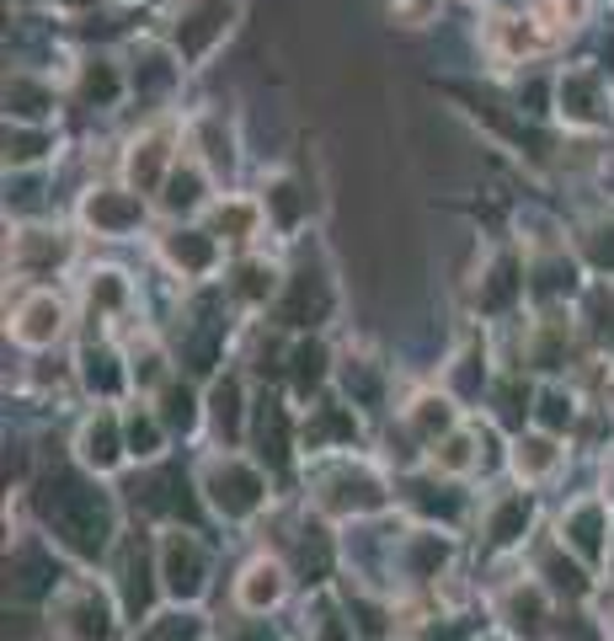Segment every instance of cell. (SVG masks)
<instances>
[{
  "mask_svg": "<svg viewBox=\"0 0 614 641\" xmlns=\"http://www.w3.org/2000/svg\"><path fill=\"white\" fill-rule=\"evenodd\" d=\"M128 300V289H123V278L118 273H102L92 283V306H102V310H113V306H123Z\"/></svg>",
  "mask_w": 614,
  "mask_h": 641,
  "instance_id": "83f0119b",
  "label": "cell"
},
{
  "mask_svg": "<svg viewBox=\"0 0 614 641\" xmlns=\"http://www.w3.org/2000/svg\"><path fill=\"white\" fill-rule=\"evenodd\" d=\"M523 524H529V497H508V503H497V514H491V540H497V546L519 540Z\"/></svg>",
  "mask_w": 614,
  "mask_h": 641,
  "instance_id": "5bb4252c",
  "label": "cell"
},
{
  "mask_svg": "<svg viewBox=\"0 0 614 641\" xmlns=\"http://www.w3.org/2000/svg\"><path fill=\"white\" fill-rule=\"evenodd\" d=\"M160 423H183V427H192L198 423V412H192V391H187V385H171V391H166V412H160Z\"/></svg>",
  "mask_w": 614,
  "mask_h": 641,
  "instance_id": "d4e9b609",
  "label": "cell"
},
{
  "mask_svg": "<svg viewBox=\"0 0 614 641\" xmlns=\"http://www.w3.org/2000/svg\"><path fill=\"white\" fill-rule=\"evenodd\" d=\"M545 423H572V401L566 396H545Z\"/></svg>",
  "mask_w": 614,
  "mask_h": 641,
  "instance_id": "f546056e",
  "label": "cell"
},
{
  "mask_svg": "<svg viewBox=\"0 0 614 641\" xmlns=\"http://www.w3.org/2000/svg\"><path fill=\"white\" fill-rule=\"evenodd\" d=\"M215 423L219 433H241V391H236V380H219L215 385Z\"/></svg>",
  "mask_w": 614,
  "mask_h": 641,
  "instance_id": "e0dca14e",
  "label": "cell"
},
{
  "mask_svg": "<svg viewBox=\"0 0 614 641\" xmlns=\"http://www.w3.org/2000/svg\"><path fill=\"white\" fill-rule=\"evenodd\" d=\"M60 6H92V0H60Z\"/></svg>",
  "mask_w": 614,
  "mask_h": 641,
  "instance_id": "4dcf8cb0",
  "label": "cell"
},
{
  "mask_svg": "<svg viewBox=\"0 0 614 641\" xmlns=\"http://www.w3.org/2000/svg\"><path fill=\"white\" fill-rule=\"evenodd\" d=\"M160 166H166V139H160V134H145V139L134 145V155H128V177L139 187H155L160 183Z\"/></svg>",
  "mask_w": 614,
  "mask_h": 641,
  "instance_id": "4fadbf2b",
  "label": "cell"
},
{
  "mask_svg": "<svg viewBox=\"0 0 614 641\" xmlns=\"http://www.w3.org/2000/svg\"><path fill=\"white\" fill-rule=\"evenodd\" d=\"M118 449H123V444H118V423H113L107 412L92 417L86 433H81V459H86L92 471H113V465H118Z\"/></svg>",
  "mask_w": 614,
  "mask_h": 641,
  "instance_id": "9c48e42d",
  "label": "cell"
},
{
  "mask_svg": "<svg viewBox=\"0 0 614 641\" xmlns=\"http://www.w3.org/2000/svg\"><path fill=\"white\" fill-rule=\"evenodd\" d=\"M251 225H257V209H251V204H219L215 209V236L241 241V236H251Z\"/></svg>",
  "mask_w": 614,
  "mask_h": 641,
  "instance_id": "2e32d148",
  "label": "cell"
},
{
  "mask_svg": "<svg viewBox=\"0 0 614 641\" xmlns=\"http://www.w3.org/2000/svg\"><path fill=\"white\" fill-rule=\"evenodd\" d=\"M64 637L70 641H102L107 637V610H102V604H96V593L92 588H81V593H70V599H64Z\"/></svg>",
  "mask_w": 614,
  "mask_h": 641,
  "instance_id": "52a82bcc",
  "label": "cell"
},
{
  "mask_svg": "<svg viewBox=\"0 0 614 641\" xmlns=\"http://www.w3.org/2000/svg\"><path fill=\"white\" fill-rule=\"evenodd\" d=\"M599 102H604V96H599V81H593V75L577 70V75L561 81V113H566V123H599L604 118Z\"/></svg>",
  "mask_w": 614,
  "mask_h": 641,
  "instance_id": "30bf717a",
  "label": "cell"
},
{
  "mask_svg": "<svg viewBox=\"0 0 614 641\" xmlns=\"http://www.w3.org/2000/svg\"><path fill=\"white\" fill-rule=\"evenodd\" d=\"M209 497L225 519H246V514L262 508V476L241 459H215L209 465Z\"/></svg>",
  "mask_w": 614,
  "mask_h": 641,
  "instance_id": "6da1fadb",
  "label": "cell"
},
{
  "mask_svg": "<svg viewBox=\"0 0 614 641\" xmlns=\"http://www.w3.org/2000/svg\"><path fill=\"white\" fill-rule=\"evenodd\" d=\"M455 423V412H449V401H433V396H423L417 401V406H412V427H417V433H444V427Z\"/></svg>",
  "mask_w": 614,
  "mask_h": 641,
  "instance_id": "d6986e66",
  "label": "cell"
},
{
  "mask_svg": "<svg viewBox=\"0 0 614 641\" xmlns=\"http://www.w3.org/2000/svg\"><path fill=\"white\" fill-rule=\"evenodd\" d=\"M198 204V166H183V172H171V198H166V209H192Z\"/></svg>",
  "mask_w": 614,
  "mask_h": 641,
  "instance_id": "484cf974",
  "label": "cell"
},
{
  "mask_svg": "<svg viewBox=\"0 0 614 641\" xmlns=\"http://www.w3.org/2000/svg\"><path fill=\"white\" fill-rule=\"evenodd\" d=\"M230 17H236L230 0H198V6H187V22H177V49H183L187 60L209 54L219 38H225Z\"/></svg>",
  "mask_w": 614,
  "mask_h": 641,
  "instance_id": "7a4b0ae2",
  "label": "cell"
},
{
  "mask_svg": "<svg viewBox=\"0 0 614 641\" xmlns=\"http://www.w3.org/2000/svg\"><path fill=\"white\" fill-rule=\"evenodd\" d=\"M294 374H300V396H310V391L321 385V374H326V353H321L315 342H305V348L294 353Z\"/></svg>",
  "mask_w": 614,
  "mask_h": 641,
  "instance_id": "ffe728a7",
  "label": "cell"
},
{
  "mask_svg": "<svg viewBox=\"0 0 614 641\" xmlns=\"http://www.w3.org/2000/svg\"><path fill=\"white\" fill-rule=\"evenodd\" d=\"M128 455H139V459L160 455V427L150 417H128Z\"/></svg>",
  "mask_w": 614,
  "mask_h": 641,
  "instance_id": "44dd1931",
  "label": "cell"
},
{
  "mask_svg": "<svg viewBox=\"0 0 614 641\" xmlns=\"http://www.w3.org/2000/svg\"><path fill=\"white\" fill-rule=\"evenodd\" d=\"M268 204H273V214H278V225H294L300 214H305V198H300V187L289 183H273V193H268Z\"/></svg>",
  "mask_w": 614,
  "mask_h": 641,
  "instance_id": "7402d4cb",
  "label": "cell"
},
{
  "mask_svg": "<svg viewBox=\"0 0 614 641\" xmlns=\"http://www.w3.org/2000/svg\"><path fill=\"white\" fill-rule=\"evenodd\" d=\"M566 540H572V546L583 550V556H593V561H599V508H593V503H583V508H572V519H566Z\"/></svg>",
  "mask_w": 614,
  "mask_h": 641,
  "instance_id": "9a60e30c",
  "label": "cell"
},
{
  "mask_svg": "<svg viewBox=\"0 0 614 641\" xmlns=\"http://www.w3.org/2000/svg\"><path fill=\"white\" fill-rule=\"evenodd\" d=\"M513 465H519V476H545L555 465V444L551 438H529V444H519Z\"/></svg>",
  "mask_w": 614,
  "mask_h": 641,
  "instance_id": "ac0fdd59",
  "label": "cell"
},
{
  "mask_svg": "<svg viewBox=\"0 0 614 641\" xmlns=\"http://www.w3.org/2000/svg\"><path fill=\"white\" fill-rule=\"evenodd\" d=\"M6 107H11V118H43L54 107V96L43 92L32 75H11L6 81Z\"/></svg>",
  "mask_w": 614,
  "mask_h": 641,
  "instance_id": "8fae6325",
  "label": "cell"
},
{
  "mask_svg": "<svg viewBox=\"0 0 614 641\" xmlns=\"http://www.w3.org/2000/svg\"><path fill=\"white\" fill-rule=\"evenodd\" d=\"M278 599H283V567L278 561H251L241 572V610L262 614L273 610Z\"/></svg>",
  "mask_w": 614,
  "mask_h": 641,
  "instance_id": "ba28073f",
  "label": "cell"
},
{
  "mask_svg": "<svg viewBox=\"0 0 614 641\" xmlns=\"http://www.w3.org/2000/svg\"><path fill=\"white\" fill-rule=\"evenodd\" d=\"M160 578H166V588H171L177 599H192V593L204 588V550H198L192 535L177 529V535L160 546Z\"/></svg>",
  "mask_w": 614,
  "mask_h": 641,
  "instance_id": "3957f363",
  "label": "cell"
},
{
  "mask_svg": "<svg viewBox=\"0 0 614 641\" xmlns=\"http://www.w3.org/2000/svg\"><path fill=\"white\" fill-rule=\"evenodd\" d=\"M139 219H145V209H139V198H134V193L96 187L92 198H86V225H96L102 236H128Z\"/></svg>",
  "mask_w": 614,
  "mask_h": 641,
  "instance_id": "5b68a950",
  "label": "cell"
},
{
  "mask_svg": "<svg viewBox=\"0 0 614 641\" xmlns=\"http://www.w3.org/2000/svg\"><path fill=\"white\" fill-rule=\"evenodd\" d=\"M236 278H241V283H236V294H241V300H262V294H273V268H262V262H246Z\"/></svg>",
  "mask_w": 614,
  "mask_h": 641,
  "instance_id": "603a6c76",
  "label": "cell"
},
{
  "mask_svg": "<svg viewBox=\"0 0 614 641\" xmlns=\"http://www.w3.org/2000/svg\"><path fill=\"white\" fill-rule=\"evenodd\" d=\"M166 257H171L183 273H204V268L215 262V241H209V236H192V230H177V236L166 241Z\"/></svg>",
  "mask_w": 614,
  "mask_h": 641,
  "instance_id": "7c38bea8",
  "label": "cell"
},
{
  "mask_svg": "<svg viewBox=\"0 0 614 641\" xmlns=\"http://www.w3.org/2000/svg\"><path fill=\"white\" fill-rule=\"evenodd\" d=\"M43 155V134H22V128H11L6 134V161H17V166H28Z\"/></svg>",
  "mask_w": 614,
  "mask_h": 641,
  "instance_id": "4316f807",
  "label": "cell"
},
{
  "mask_svg": "<svg viewBox=\"0 0 614 641\" xmlns=\"http://www.w3.org/2000/svg\"><path fill=\"white\" fill-rule=\"evenodd\" d=\"M118 92H123V81H118V70H113V64H92V70H86V96H96L102 107H107Z\"/></svg>",
  "mask_w": 614,
  "mask_h": 641,
  "instance_id": "cb8c5ba5",
  "label": "cell"
},
{
  "mask_svg": "<svg viewBox=\"0 0 614 641\" xmlns=\"http://www.w3.org/2000/svg\"><path fill=\"white\" fill-rule=\"evenodd\" d=\"M64 257H70V241L54 236V230H22L11 241V268L22 278H43L49 268H60Z\"/></svg>",
  "mask_w": 614,
  "mask_h": 641,
  "instance_id": "277c9868",
  "label": "cell"
},
{
  "mask_svg": "<svg viewBox=\"0 0 614 641\" xmlns=\"http://www.w3.org/2000/svg\"><path fill=\"white\" fill-rule=\"evenodd\" d=\"M64 332V306L54 294H32L28 306L17 310V321H11V337L22 342V348H43V342H54Z\"/></svg>",
  "mask_w": 614,
  "mask_h": 641,
  "instance_id": "8992f818",
  "label": "cell"
},
{
  "mask_svg": "<svg viewBox=\"0 0 614 641\" xmlns=\"http://www.w3.org/2000/svg\"><path fill=\"white\" fill-rule=\"evenodd\" d=\"M438 465H444V471H465V465H470V438H460V433H455V438L444 444Z\"/></svg>",
  "mask_w": 614,
  "mask_h": 641,
  "instance_id": "f1b7e54d",
  "label": "cell"
}]
</instances>
